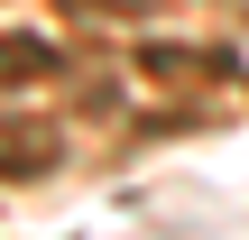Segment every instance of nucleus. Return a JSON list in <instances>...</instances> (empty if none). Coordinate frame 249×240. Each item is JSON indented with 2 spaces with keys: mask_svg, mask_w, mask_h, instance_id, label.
<instances>
[{
  "mask_svg": "<svg viewBox=\"0 0 249 240\" xmlns=\"http://www.w3.org/2000/svg\"><path fill=\"white\" fill-rule=\"evenodd\" d=\"M55 166V129L46 120H9L0 111V185H37Z\"/></svg>",
  "mask_w": 249,
  "mask_h": 240,
  "instance_id": "nucleus-1",
  "label": "nucleus"
},
{
  "mask_svg": "<svg viewBox=\"0 0 249 240\" xmlns=\"http://www.w3.org/2000/svg\"><path fill=\"white\" fill-rule=\"evenodd\" d=\"M18 74H55V46L46 37H0V83H18Z\"/></svg>",
  "mask_w": 249,
  "mask_h": 240,
  "instance_id": "nucleus-2",
  "label": "nucleus"
}]
</instances>
